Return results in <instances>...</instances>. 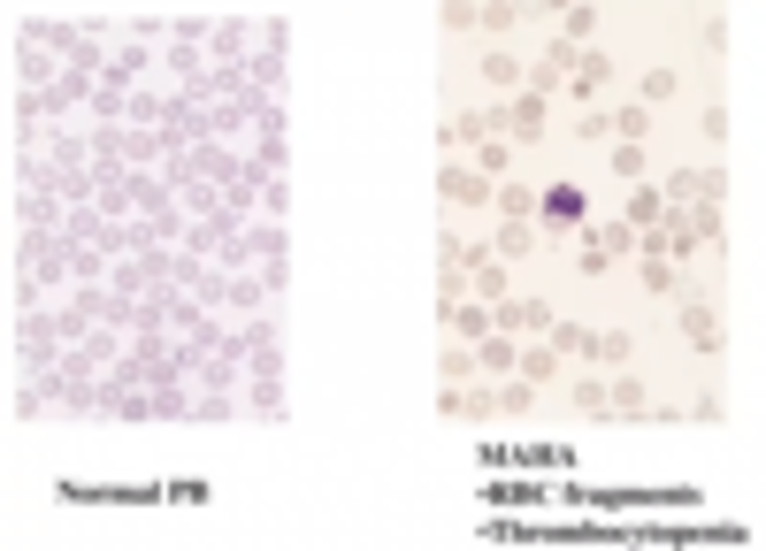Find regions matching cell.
<instances>
[{
    "instance_id": "ac0fdd59",
    "label": "cell",
    "mask_w": 766,
    "mask_h": 551,
    "mask_svg": "<svg viewBox=\"0 0 766 551\" xmlns=\"http://www.w3.org/2000/svg\"><path fill=\"white\" fill-rule=\"evenodd\" d=\"M284 207H291V184H284V177H268V184H261V215H268V223H284Z\"/></svg>"
},
{
    "instance_id": "8992f818",
    "label": "cell",
    "mask_w": 766,
    "mask_h": 551,
    "mask_svg": "<svg viewBox=\"0 0 766 551\" xmlns=\"http://www.w3.org/2000/svg\"><path fill=\"white\" fill-rule=\"evenodd\" d=\"M606 85H613V62H606V55H575V85H567V100H583V108H590Z\"/></svg>"
},
{
    "instance_id": "30bf717a",
    "label": "cell",
    "mask_w": 766,
    "mask_h": 551,
    "mask_svg": "<svg viewBox=\"0 0 766 551\" xmlns=\"http://www.w3.org/2000/svg\"><path fill=\"white\" fill-rule=\"evenodd\" d=\"M529 245H537V223H506V215H499V230H491V253H499V261H522Z\"/></svg>"
},
{
    "instance_id": "9c48e42d",
    "label": "cell",
    "mask_w": 766,
    "mask_h": 551,
    "mask_svg": "<svg viewBox=\"0 0 766 551\" xmlns=\"http://www.w3.org/2000/svg\"><path fill=\"white\" fill-rule=\"evenodd\" d=\"M522 360V337H506V330H491V337H476V368L483 375H506Z\"/></svg>"
},
{
    "instance_id": "3957f363",
    "label": "cell",
    "mask_w": 766,
    "mask_h": 551,
    "mask_svg": "<svg viewBox=\"0 0 766 551\" xmlns=\"http://www.w3.org/2000/svg\"><path fill=\"white\" fill-rule=\"evenodd\" d=\"M682 337H690V352H720V345H728L713 291H690V299H682Z\"/></svg>"
},
{
    "instance_id": "2e32d148",
    "label": "cell",
    "mask_w": 766,
    "mask_h": 551,
    "mask_svg": "<svg viewBox=\"0 0 766 551\" xmlns=\"http://www.w3.org/2000/svg\"><path fill=\"white\" fill-rule=\"evenodd\" d=\"M483 77H491L499 93H514V85H522V62H514L506 47H491V55H483Z\"/></svg>"
},
{
    "instance_id": "e0dca14e",
    "label": "cell",
    "mask_w": 766,
    "mask_h": 551,
    "mask_svg": "<svg viewBox=\"0 0 766 551\" xmlns=\"http://www.w3.org/2000/svg\"><path fill=\"white\" fill-rule=\"evenodd\" d=\"M606 169H613L621 184H644V146H613V154H606Z\"/></svg>"
},
{
    "instance_id": "7c38bea8",
    "label": "cell",
    "mask_w": 766,
    "mask_h": 551,
    "mask_svg": "<svg viewBox=\"0 0 766 551\" xmlns=\"http://www.w3.org/2000/svg\"><path fill=\"white\" fill-rule=\"evenodd\" d=\"M636 93H644L636 108H667V100L682 93V77H674V70H644V85H636Z\"/></svg>"
},
{
    "instance_id": "4fadbf2b",
    "label": "cell",
    "mask_w": 766,
    "mask_h": 551,
    "mask_svg": "<svg viewBox=\"0 0 766 551\" xmlns=\"http://www.w3.org/2000/svg\"><path fill=\"white\" fill-rule=\"evenodd\" d=\"M514 368H522L529 383H552V375H560V352H552V345H522V360H514Z\"/></svg>"
},
{
    "instance_id": "ba28073f",
    "label": "cell",
    "mask_w": 766,
    "mask_h": 551,
    "mask_svg": "<svg viewBox=\"0 0 766 551\" xmlns=\"http://www.w3.org/2000/svg\"><path fill=\"white\" fill-rule=\"evenodd\" d=\"M590 337H598V330H583V322H560V314L544 322V345H552L560 360H590Z\"/></svg>"
},
{
    "instance_id": "8fae6325",
    "label": "cell",
    "mask_w": 766,
    "mask_h": 551,
    "mask_svg": "<svg viewBox=\"0 0 766 551\" xmlns=\"http://www.w3.org/2000/svg\"><path fill=\"white\" fill-rule=\"evenodd\" d=\"M629 352H636L629 330H598V337H590V360H598V368H629Z\"/></svg>"
},
{
    "instance_id": "ffe728a7",
    "label": "cell",
    "mask_w": 766,
    "mask_h": 551,
    "mask_svg": "<svg viewBox=\"0 0 766 551\" xmlns=\"http://www.w3.org/2000/svg\"><path fill=\"white\" fill-rule=\"evenodd\" d=\"M575 406H583V414H598V421H606V383H598V375H575Z\"/></svg>"
},
{
    "instance_id": "5bb4252c",
    "label": "cell",
    "mask_w": 766,
    "mask_h": 551,
    "mask_svg": "<svg viewBox=\"0 0 766 551\" xmlns=\"http://www.w3.org/2000/svg\"><path fill=\"white\" fill-rule=\"evenodd\" d=\"M606 414H644V383L636 375H613L606 383Z\"/></svg>"
},
{
    "instance_id": "277c9868",
    "label": "cell",
    "mask_w": 766,
    "mask_h": 551,
    "mask_svg": "<svg viewBox=\"0 0 766 551\" xmlns=\"http://www.w3.org/2000/svg\"><path fill=\"white\" fill-rule=\"evenodd\" d=\"M438 184H445V200H460V207H491V200H499V184H491V177H476L468 161H445V177H438Z\"/></svg>"
},
{
    "instance_id": "5b68a950",
    "label": "cell",
    "mask_w": 766,
    "mask_h": 551,
    "mask_svg": "<svg viewBox=\"0 0 766 551\" xmlns=\"http://www.w3.org/2000/svg\"><path fill=\"white\" fill-rule=\"evenodd\" d=\"M544 322H552V299H499V307H491V330H506V337L544 330Z\"/></svg>"
},
{
    "instance_id": "6da1fadb",
    "label": "cell",
    "mask_w": 766,
    "mask_h": 551,
    "mask_svg": "<svg viewBox=\"0 0 766 551\" xmlns=\"http://www.w3.org/2000/svg\"><path fill=\"white\" fill-rule=\"evenodd\" d=\"M529 223H537L544 238H575V230L590 223V192H583V184H544V192H537V215H529Z\"/></svg>"
},
{
    "instance_id": "9a60e30c",
    "label": "cell",
    "mask_w": 766,
    "mask_h": 551,
    "mask_svg": "<svg viewBox=\"0 0 766 551\" xmlns=\"http://www.w3.org/2000/svg\"><path fill=\"white\" fill-rule=\"evenodd\" d=\"M491 406H499V414H529V406H537V383H529V375H522V383H491Z\"/></svg>"
},
{
    "instance_id": "d6986e66",
    "label": "cell",
    "mask_w": 766,
    "mask_h": 551,
    "mask_svg": "<svg viewBox=\"0 0 766 551\" xmlns=\"http://www.w3.org/2000/svg\"><path fill=\"white\" fill-rule=\"evenodd\" d=\"M476 375V345H445V383H468Z\"/></svg>"
},
{
    "instance_id": "7a4b0ae2",
    "label": "cell",
    "mask_w": 766,
    "mask_h": 551,
    "mask_svg": "<svg viewBox=\"0 0 766 551\" xmlns=\"http://www.w3.org/2000/svg\"><path fill=\"white\" fill-rule=\"evenodd\" d=\"M667 200H682V207H720V200H728V169H720V161L674 169V177H667Z\"/></svg>"
},
{
    "instance_id": "52a82bcc",
    "label": "cell",
    "mask_w": 766,
    "mask_h": 551,
    "mask_svg": "<svg viewBox=\"0 0 766 551\" xmlns=\"http://www.w3.org/2000/svg\"><path fill=\"white\" fill-rule=\"evenodd\" d=\"M468 169L499 184V177L514 169V139H499V131H491V139H476V146H468Z\"/></svg>"
}]
</instances>
